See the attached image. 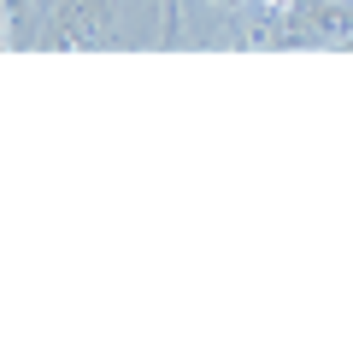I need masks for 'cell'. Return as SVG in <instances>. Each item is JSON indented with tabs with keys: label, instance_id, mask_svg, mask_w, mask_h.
Instances as JSON below:
<instances>
[{
	"label": "cell",
	"instance_id": "cell-3",
	"mask_svg": "<svg viewBox=\"0 0 353 353\" xmlns=\"http://www.w3.org/2000/svg\"><path fill=\"white\" fill-rule=\"evenodd\" d=\"M218 6H236V0H218Z\"/></svg>",
	"mask_w": 353,
	"mask_h": 353
},
{
	"label": "cell",
	"instance_id": "cell-2",
	"mask_svg": "<svg viewBox=\"0 0 353 353\" xmlns=\"http://www.w3.org/2000/svg\"><path fill=\"white\" fill-rule=\"evenodd\" d=\"M259 6H265V12H277V18H283V12L294 6V0H259Z\"/></svg>",
	"mask_w": 353,
	"mask_h": 353
},
{
	"label": "cell",
	"instance_id": "cell-1",
	"mask_svg": "<svg viewBox=\"0 0 353 353\" xmlns=\"http://www.w3.org/2000/svg\"><path fill=\"white\" fill-rule=\"evenodd\" d=\"M283 36L289 41H318V48H347L353 41V6L336 0H294L283 12Z\"/></svg>",
	"mask_w": 353,
	"mask_h": 353
}]
</instances>
